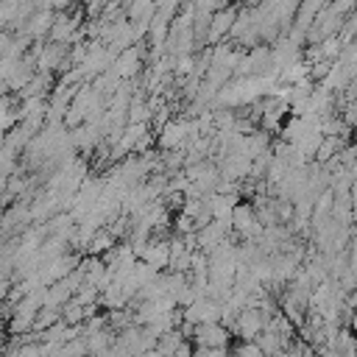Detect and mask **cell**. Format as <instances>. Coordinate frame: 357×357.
<instances>
[{
    "label": "cell",
    "mask_w": 357,
    "mask_h": 357,
    "mask_svg": "<svg viewBox=\"0 0 357 357\" xmlns=\"http://www.w3.org/2000/svg\"><path fill=\"white\" fill-rule=\"evenodd\" d=\"M47 28H50V14H47V11H39V14L28 17V22H25V36H42Z\"/></svg>",
    "instance_id": "obj_1"
},
{
    "label": "cell",
    "mask_w": 357,
    "mask_h": 357,
    "mask_svg": "<svg viewBox=\"0 0 357 357\" xmlns=\"http://www.w3.org/2000/svg\"><path fill=\"white\" fill-rule=\"evenodd\" d=\"M3 337H6V324L0 321V346H3Z\"/></svg>",
    "instance_id": "obj_2"
}]
</instances>
